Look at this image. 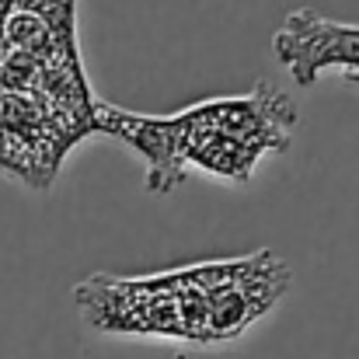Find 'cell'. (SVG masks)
<instances>
[{
    "mask_svg": "<svg viewBox=\"0 0 359 359\" xmlns=\"http://www.w3.org/2000/svg\"><path fill=\"white\" fill-rule=\"evenodd\" d=\"M18 14L35 18L63 42H77V0H14Z\"/></svg>",
    "mask_w": 359,
    "mask_h": 359,
    "instance_id": "5",
    "label": "cell"
},
{
    "mask_svg": "<svg viewBox=\"0 0 359 359\" xmlns=\"http://www.w3.org/2000/svg\"><path fill=\"white\" fill-rule=\"evenodd\" d=\"M91 133H98V122L88 116L35 91L0 88V171L32 189H49L70 147Z\"/></svg>",
    "mask_w": 359,
    "mask_h": 359,
    "instance_id": "3",
    "label": "cell"
},
{
    "mask_svg": "<svg viewBox=\"0 0 359 359\" xmlns=\"http://www.w3.org/2000/svg\"><path fill=\"white\" fill-rule=\"evenodd\" d=\"M290 286V269L272 251L234 262H199L164 276H95L77 286L84 318L102 332L227 342L269 314Z\"/></svg>",
    "mask_w": 359,
    "mask_h": 359,
    "instance_id": "1",
    "label": "cell"
},
{
    "mask_svg": "<svg viewBox=\"0 0 359 359\" xmlns=\"http://www.w3.org/2000/svg\"><path fill=\"white\" fill-rule=\"evenodd\" d=\"M293 122V98L283 88L258 81L248 95L210 98L164 116V129L175 157L185 168L192 164L206 175L244 185L251 182L262 157L283 154L290 147Z\"/></svg>",
    "mask_w": 359,
    "mask_h": 359,
    "instance_id": "2",
    "label": "cell"
},
{
    "mask_svg": "<svg viewBox=\"0 0 359 359\" xmlns=\"http://www.w3.org/2000/svg\"><path fill=\"white\" fill-rule=\"evenodd\" d=\"M11 11H14V0H0V42H4V28H7Z\"/></svg>",
    "mask_w": 359,
    "mask_h": 359,
    "instance_id": "6",
    "label": "cell"
},
{
    "mask_svg": "<svg viewBox=\"0 0 359 359\" xmlns=\"http://www.w3.org/2000/svg\"><path fill=\"white\" fill-rule=\"evenodd\" d=\"M276 60L293 74L300 88H311L321 74H346L359 84V25L332 21L311 7L290 11L276 32Z\"/></svg>",
    "mask_w": 359,
    "mask_h": 359,
    "instance_id": "4",
    "label": "cell"
}]
</instances>
